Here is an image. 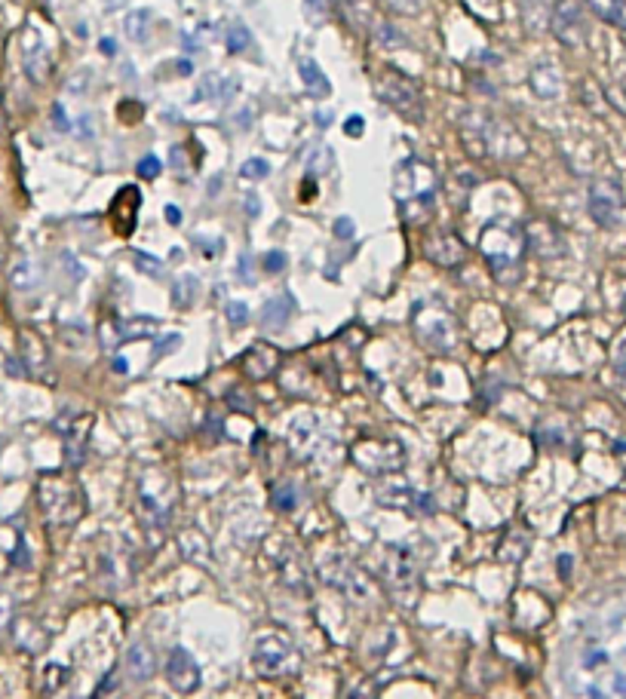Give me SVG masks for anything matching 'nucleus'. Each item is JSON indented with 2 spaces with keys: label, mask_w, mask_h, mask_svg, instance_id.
<instances>
[{
  "label": "nucleus",
  "mask_w": 626,
  "mask_h": 699,
  "mask_svg": "<svg viewBox=\"0 0 626 699\" xmlns=\"http://www.w3.org/2000/svg\"><path fill=\"white\" fill-rule=\"evenodd\" d=\"M460 141L464 148L482 160H522L528 153L525 138L488 111H467L460 117Z\"/></svg>",
  "instance_id": "1"
},
{
  "label": "nucleus",
  "mask_w": 626,
  "mask_h": 699,
  "mask_svg": "<svg viewBox=\"0 0 626 699\" xmlns=\"http://www.w3.org/2000/svg\"><path fill=\"white\" fill-rule=\"evenodd\" d=\"M436 188L439 178L433 166H427L424 160L408 157L396 166L393 172V197L408 224H427L436 212Z\"/></svg>",
  "instance_id": "2"
},
{
  "label": "nucleus",
  "mask_w": 626,
  "mask_h": 699,
  "mask_svg": "<svg viewBox=\"0 0 626 699\" xmlns=\"http://www.w3.org/2000/svg\"><path fill=\"white\" fill-rule=\"evenodd\" d=\"M479 245H482V255H485L491 273H495V280L500 282L519 280L522 258L528 252V240H525V228L522 224L507 221V218L488 221L479 233Z\"/></svg>",
  "instance_id": "3"
},
{
  "label": "nucleus",
  "mask_w": 626,
  "mask_h": 699,
  "mask_svg": "<svg viewBox=\"0 0 626 699\" xmlns=\"http://www.w3.org/2000/svg\"><path fill=\"white\" fill-rule=\"evenodd\" d=\"M37 500L53 528H71L86 512L84 488L71 472H44L37 481Z\"/></svg>",
  "instance_id": "4"
},
{
  "label": "nucleus",
  "mask_w": 626,
  "mask_h": 699,
  "mask_svg": "<svg viewBox=\"0 0 626 699\" xmlns=\"http://www.w3.org/2000/svg\"><path fill=\"white\" fill-rule=\"evenodd\" d=\"M375 96L381 105L396 111L408 123H424V96L408 77L399 71H381L375 74Z\"/></svg>",
  "instance_id": "5"
},
{
  "label": "nucleus",
  "mask_w": 626,
  "mask_h": 699,
  "mask_svg": "<svg viewBox=\"0 0 626 699\" xmlns=\"http://www.w3.org/2000/svg\"><path fill=\"white\" fill-rule=\"evenodd\" d=\"M412 328L418 335V341L430 347L433 353H455L458 347V322L445 307L439 304H418L415 316H412Z\"/></svg>",
  "instance_id": "6"
},
{
  "label": "nucleus",
  "mask_w": 626,
  "mask_h": 699,
  "mask_svg": "<svg viewBox=\"0 0 626 699\" xmlns=\"http://www.w3.org/2000/svg\"><path fill=\"white\" fill-rule=\"evenodd\" d=\"M252 663L258 675L264 678H280L298 669V653H295V644L289 641V635L280 629H268L258 635L252 650Z\"/></svg>",
  "instance_id": "7"
},
{
  "label": "nucleus",
  "mask_w": 626,
  "mask_h": 699,
  "mask_svg": "<svg viewBox=\"0 0 626 699\" xmlns=\"http://www.w3.org/2000/svg\"><path fill=\"white\" fill-rule=\"evenodd\" d=\"M350 457L365 476H390L403 469L405 448L396 439H359L350 448Z\"/></svg>",
  "instance_id": "8"
},
{
  "label": "nucleus",
  "mask_w": 626,
  "mask_h": 699,
  "mask_svg": "<svg viewBox=\"0 0 626 699\" xmlns=\"http://www.w3.org/2000/svg\"><path fill=\"white\" fill-rule=\"evenodd\" d=\"M583 0H556L550 13V28L556 40L568 49H580L590 40V25L587 13H583Z\"/></svg>",
  "instance_id": "9"
},
{
  "label": "nucleus",
  "mask_w": 626,
  "mask_h": 699,
  "mask_svg": "<svg viewBox=\"0 0 626 699\" xmlns=\"http://www.w3.org/2000/svg\"><path fill=\"white\" fill-rule=\"evenodd\" d=\"M587 209L592 215V221L599 228H614L620 221V212H623V190L620 184L614 178H599L592 181L590 188V197H587Z\"/></svg>",
  "instance_id": "10"
},
{
  "label": "nucleus",
  "mask_w": 626,
  "mask_h": 699,
  "mask_svg": "<svg viewBox=\"0 0 626 699\" xmlns=\"http://www.w3.org/2000/svg\"><path fill=\"white\" fill-rule=\"evenodd\" d=\"M381 573H384V583L390 586V589H396V592L415 589V583H418V564H415L412 549H408V546H399V543L387 546V549H384Z\"/></svg>",
  "instance_id": "11"
},
{
  "label": "nucleus",
  "mask_w": 626,
  "mask_h": 699,
  "mask_svg": "<svg viewBox=\"0 0 626 699\" xmlns=\"http://www.w3.org/2000/svg\"><path fill=\"white\" fill-rule=\"evenodd\" d=\"M525 240L528 249L537 255V258H562L565 255V233H562L550 218H535L531 224H525Z\"/></svg>",
  "instance_id": "12"
},
{
  "label": "nucleus",
  "mask_w": 626,
  "mask_h": 699,
  "mask_svg": "<svg viewBox=\"0 0 626 699\" xmlns=\"http://www.w3.org/2000/svg\"><path fill=\"white\" fill-rule=\"evenodd\" d=\"M424 255L430 258V264L451 270V267H460L467 261V243L451 230H439L424 243Z\"/></svg>",
  "instance_id": "13"
},
{
  "label": "nucleus",
  "mask_w": 626,
  "mask_h": 699,
  "mask_svg": "<svg viewBox=\"0 0 626 699\" xmlns=\"http://www.w3.org/2000/svg\"><path fill=\"white\" fill-rule=\"evenodd\" d=\"M280 359H283V353L273 344L258 341V344H252L243 353L240 365H243V374L249 377V380H268V377L276 374V368H280Z\"/></svg>",
  "instance_id": "14"
},
{
  "label": "nucleus",
  "mask_w": 626,
  "mask_h": 699,
  "mask_svg": "<svg viewBox=\"0 0 626 699\" xmlns=\"http://www.w3.org/2000/svg\"><path fill=\"white\" fill-rule=\"evenodd\" d=\"M166 681L169 687H176L178 693H191L200 687V665L197 660L184 650V647H176L166 660Z\"/></svg>",
  "instance_id": "15"
},
{
  "label": "nucleus",
  "mask_w": 626,
  "mask_h": 699,
  "mask_svg": "<svg viewBox=\"0 0 626 699\" xmlns=\"http://www.w3.org/2000/svg\"><path fill=\"white\" fill-rule=\"evenodd\" d=\"M22 65H25L28 77L34 80V83H46V80H49V68H53V61H49L44 37H40L34 28H25V34H22Z\"/></svg>",
  "instance_id": "16"
},
{
  "label": "nucleus",
  "mask_w": 626,
  "mask_h": 699,
  "mask_svg": "<svg viewBox=\"0 0 626 699\" xmlns=\"http://www.w3.org/2000/svg\"><path fill=\"white\" fill-rule=\"evenodd\" d=\"M92 429V414H77L68 424H61V436H65V464L68 469H77L86 457V439Z\"/></svg>",
  "instance_id": "17"
},
{
  "label": "nucleus",
  "mask_w": 626,
  "mask_h": 699,
  "mask_svg": "<svg viewBox=\"0 0 626 699\" xmlns=\"http://www.w3.org/2000/svg\"><path fill=\"white\" fill-rule=\"evenodd\" d=\"M138 205H141V193H138L136 184L123 188L117 197H114V203H111V221H114V230L120 236H129L132 230H136Z\"/></svg>",
  "instance_id": "18"
},
{
  "label": "nucleus",
  "mask_w": 626,
  "mask_h": 699,
  "mask_svg": "<svg viewBox=\"0 0 626 699\" xmlns=\"http://www.w3.org/2000/svg\"><path fill=\"white\" fill-rule=\"evenodd\" d=\"M528 546H531V534H528V528H522V524H513V528H507L504 537H500L498 558L504 561V564H519L522 558H525Z\"/></svg>",
  "instance_id": "19"
},
{
  "label": "nucleus",
  "mask_w": 626,
  "mask_h": 699,
  "mask_svg": "<svg viewBox=\"0 0 626 699\" xmlns=\"http://www.w3.org/2000/svg\"><path fill=\"white\" fill-rule=\"evenodd\" d=\"M178 546H181V555L200 568H209L212 564V549H209V540L203 537L197 528H188L178 534Z\"/></svg>",
  "instance_id": "20"
},
{
  "label": "nucleus",
  "mask_w": 626,
  "mask_h": 699,
  "mask_svg": "<svg viewBox=\"0 0 626 699\" xmlns=\"http://www.w3.org/2000/svg\"><path fill=\"white\" fill-rule=\"evenodd\" d=\"M531 89L537 92L540 98H559L562 92V74L556 65H537L535 71H531Z\"/></svg>",
  "instance_id": "21"
},
{
  "label": "nucleus",
  "mask_w": 626,
  "mask_h": 699,
  "mask_svg": "<svg viewBox=\"0 0 626 699\" xmlns=\"http://www.w3.org/2000/svg\"><path fill=\"white\" fill-rule=\"evenodd\" d=\"M237 80L233 77H228V74H209L206 80L200 83V89H197V101H228L233 92H237Z\"/></svg>",
  "instance_id": "22"
},
{
  "label": "nucleus",
  "mask_w": 626,
  "mask_h": 699,
  "mask_svg": "<svg viewBox=\"0 0 626 699\" xmlns=\"http://www.w3.org/2000/svg\"><path fill=\"white\" fill-rule=\"evenodd\" d=\"M583 6L605 25L626 28V0H583Z\"/></svg>",
  "instance_id": "23"
},
{
  "label": "nucleus",
  "mask_w": 626,
  "mask_h": 699,
  "mask_svg": "<svg viewBox=\"0 0 626 699\" xmlns=\"http://www.w3.org/2000/svg\"><path fill=\"white\" fill-rule=\"evenodd\" d=\"M378 500L384 503V506H393V509H408V512H415L418 506H424V509H430V500L427 497H420V494H415L412 488H384L381 494H378Z\"/></svg>",
  "instance_id": "24"
},
{
  "label": "nucleus",
  "mask_w": 626,
  "mask_h": 699,
  "mask_svg": "<svg viewBox=\"0 0 626 699\" xmlns=\"http://www.w3.org/2000/svg\"><path fill=\"white\" fill-rule=\"evenodd\" d=\"M298 74H301V83H304V89L311 92V96L325 98L328 92H332V83H328V77L323 74V68L316 65L313 58H304V61H301V65H298Z\"/></svg>",
  "instance_id": "25"
},
{
  "label": "nucleus",
  "mask_w": 626,
  "mask_h": 699,
  "mask_svg": "<svg viewBox=\"0 0 626 699\" xmlns=\"http://www.w3.org/2000/svg\"><path fill=\"white\" fill-rule=\"evenodd\" d=\"M292 310H295V304H292V297H289V295H276V297H271V301L264 304V310H261V316H264V328H283L286 320L292 316Z\"/></svg>",
  "instance_id": "26"
},
{
  "label": "nucleus",
  "mask_w": 626,
  "mask_h": 699,
  "mask_svg": "<svg viewBox=\"0 0 626 699\" xmlns=\"http://www.w3.org/2000/svg\"><path fill=\"white\" fill-rule=\"evenodd\" d=\"M126 669H129V675L136 678V681L151 678L153 675V650L145 647V644H136L129 650V656H126Z\"/></svg>",
  "instance_id": "27"
},
{
  "label": "nucleus",
  "mask_w": 626,
  "mask_h": 699,
  "mask_svg": "<svg viewBox=\"0 0 626 699\" xmlns=\"http://www.w3.org/2000/svg\"><path fill=\"white\" fill-rule=\"evenodd\" d=\"M153 332H157V320H153V316H132V320H120V337H123V341L151 337Z\"/></svg>",
  "instance_id": "28"
},
{
  "label": "nucleus",
  "mask_w": 626,
  "mask_h": 699,
  "mask_svg": "<svg viewBox=\"0 0 626 699\" xmlns=\"http://www.w3.org/2000/svg\"><path fill=\"white\" fill-rule=\"evenodd\" d=\"M151 34V13L148 9H136V13L126 16V37L136 40V44H141Z\"/></svg>",
  "instance_id": "29"
},
{
  "label": "nucleus",
  "mask_w": 626,
  "mask_h": 699,
  "mask_svg": "<svg viewBox=\"0 0 626 699\" xmlns=\"http://www.w3.org/2000/svg\"><path fill=\"white\" fill-rule=\"evenodd\" d=\"M193 297H197V280H193V276H181L176 282V289H172V304H176L178 310H188L193 304Z\"/></svg>",
  "instance_id": "30"
},
{
  "label": "nucleus",
  "mask_w": 626,
  "mask_h": 699,
  "mask_svg": "<svg viewBox=\"0 0 626 699\" xmlns=\"http://www.w3.org/2000/svg\"><path fill=\"white\" fill-rule=\"evenodd\" d=\"M341 699H378V687H375L372 678H359L356 684L347 687Z\"/></svg>",
  "instance_id": "31"
},
{
  "label": "nucleus",
  "mask_w": 626,
  "mask_h": 699,
  "mask_svg": "<svg viewBox=\"0 0 626 699\" xmlns=\"http://www.w3.org/2000/svg\"><path fill=\"white\" fill-rule=\"evenodd\" d=\"M243 178H249V181H261V178H268V172H271V166H268V160H261V157H252V160H246L243 163Z\"/></svg>",
  "instance_id": "32"
},
{
  "label": "nucleus",
  "mask_w": 626,
  "mask_h": 699,
  "mask_svg": "<svg viewBox=\"0 0 626 699\" xmlns=\"http://www.w3.org/2000/svg\"><path fill=\"white\" fill-rule=\"evenodd\" d=\"M427 4H430V0H384V6L393 9V13H399V16H418Z\"/></svg>",
  "instance_id": "33"
},
{
  "label": "nucleus",
  "mask_w": 626,
  "mask_h": 699,
  "mask_svg": "<svg viewBox=\"0 0 626 699\" xmlns=\"http://www.w3.org/2000/svg\"><path fill=\"white\" fill-rule=\"evenodd\" d=\"M249 31H246L243 25H231L228 28V49H231V53H243V49L246 46H249Z\"/></svg>",
  "instance_id": "34"
},
{
  "label": "nucleus",
  "mask_w": 626,
  "mask_h": 699,
  "mask_svg": "<svg viewBox=\"0 0 626 699\" xmlns=\"http://www.w3.org/2000/svg\"><path fill=\"white\" fill-rule=\"evenodd\" d=\"M271 500H273V506H276V509H283V512H292V509H295V503H298L289 485H276V488H273V494H271Z\"/></svg>",
  "instance_id": "35"
},
{
  "label": "nucleus",
  "mask_w": 626,
  "mask_h": 699,
  "mask_svg": "<svg viewBox=\"0 0 626 699\" xmlns=\"http://www.w3.org/2000/svg\"><path fill=\"white\" fill-rule=\"evenodd\" d=\"M611 365L623 380H626V335L617 337V344L611 347Z\"/></svg>",
  "instance_id": "36"
},
{
  "label": "nucleus",
  "mask_w": 626,
  "mask_h": 699,
  "mask_svg": "<svg viewBox=\"0 0 626 699\" xmlns=\"http://www.w3.org/2000/svg\"><path fill=\"white\" fill-rule=\"evenodd\" d=\"M160 169H163V166H160V160L153 157V153H145V157L138 160V175H141V178H148V181H151V178H157Z\"/></svg>",
  "instance_id": "37"
},
{
  "label": "nucleus",
  "mask_w": 626,
  "mask_h": 699,
  "mask_svg": "<svg viewBox=\"0 0 626 699\" xmlns=\"http://www.w3.org/2000/svg\"><path fill=\"white\" fill-rule=\"evenodd\" d=\"M228 320H231L233 328H240V325L249 322V310H246V304H240V301L228 304Z\"/></svg>",
  "instance_id": "38"
},
{
  "label": "nucleus",
  "mask_w": 626,
  "mask_h": 699,
  "mask_svg": "<svg viewBox=\"0 0 626 699\" xmlns=\"http://www.w3.org/2000/svg\"><path fill=\"white\" fill-rule=\"evenodd\" d=\"M264 270L268 273H280V270H286V255L283 252H268L264 255Z\"/></svg>",
  "instance_id": "39"
},
{
  "label": "nucleus",
  "mask_w": 626,
  "mask_h": 699,
  "mask_svg": "<svg viewBox=\"0 0 626 699\" xmlns=\"http://www.w3.org/2000/svg\"><path fill=\"white\" fill-rule=\"evenodd\" d=\"M332 233L338 236V240H350V236L356 233V228H353V221H350V218H338V221H335V228H332Z\"/></svg>",
  "instance_id": "40"
},
{
  "label": "nucleus",
  "mask_w": 626,
  "mask_h": 699,
  "mask_svg": "<svg viewBox=\"0 0 626 699\" xmlns=\"http://www.w3.org/2000/svg\"><path fill=\"white\" fill-rule=\"evenodd\" d=\"M363 129H365V123H363V117H347V123H344V132H347V136H350V138H359V136H363Z\"/></svg>",
  "instance_id": "41"
},
{
  "label": "nucleus",
  "mask_w": 626,
  "mask_h": 699,
  "mask_svg": "<svg viewBox=\"0 0 626 699\" xmlns=\"http://www.w3.org/2000/svg\"><path fill=\"white\" fill-rule=\"evenodd\" d=\"M136 261H138L141 267H148V273H151V276H160V264L153 261V258H145V255H136Z\"/></svg>",
  "instance_id": "42"
},
{
  "label": "nucleus",
  "mask_w": 626,
  "mask_h": 699,
  "mask_svg": "<svg viewBox=\"0 0 626 699\" xmlns=\"http://www.w3.org/2000/svg\"><path fill=\"white\" fill-rule=\"evenodd\" d=\"M6 255H9V243H6L4 228H0V273H4V267H6Z\"/></svg>",
  "instance_id": "43"
},
{
  "label": "nucleus",
  "mask_w": 626,
  "mask_h": 699,
  "mask_svg": "<svg viewBox=\"0 0 626 699\" xmlns=\"http://www.w3.org/2000/svg\"><path fill=\"white\" fill-rule=\"evenodd\" d=\"M163 215H166L169 224H181V209H178V205H166V209H163Z\"/></svg>",
  "instance_id": "44"
},
{
  "label": "nucleus",
  "mask_w": 626,
  "mask_h": 699,
  "mask_svg": "<svg viewBox=\"0 0 626 699\" xmlns=\"http://www.w3.org/2000/svg\"><path fill=\"white\" fill-rule=\"evenodd\" d=\"M114 372L117 374H129V362H126V359H114Z\"/></svg>",
  "instance_id": "45"
},
{
  "label": "nucleus",
  "mask_w": 626,
  "mask_h": 699,
  "mask_svg": "<svg viewBox=\"0 0 626 699\" xmlns=\"http://www.w3.org/2000/svg\"><path fill=\"white\" fill-rule=\"evenodd\" d=\"M0 132H6V108H4V96H0Z\"/></svg>",
  "instance_id": "46"
},
{
  "label": "nucleus",
  "mask_w": 626,
  "mask_h": 699,
  "mask_svg": "<svg viewBox=\"0 0 626 699\" xmlns=\"http://www.w3.org/2000/svg\"><path fill=\"white\" fill-rule=\"evenodd\" d=\"M101 53H105V56H114V40H101Z\"/></svg>",
  "instance_id": "47"
},
{
  "label": "nucleus",
  "mask_w": 626,
  "mask_h": 699,
  "mask_svg": "<svg viewBox=\"0 0 626 699\" xmlns=\"http://www.w3.org/2000/svg\"><path fill=\"white\" fill-rule=\"evenodd\" d=\"M568 564H571V558H568V555H562V558H559V573H565V577H568Z\"/></svg>",
  "instance_id": "48"
},
{
  "label": "nucleus",
  "mask_w": 626,
  "mask_h": 699,
  "mask_svg": "<svg viewBox=\"0 0 626 699\" xmlns=\"http://www.w3.org/2000/svg\"><path fill=\"white\" fill-rule=\"evenodd\" d=\"M623 313H626V301H623Z\"/></svg>",
  "instance_id": "49"
}]
</instances>
